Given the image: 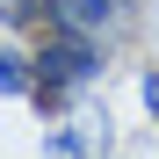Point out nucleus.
Returning a JSON list of instances; mask_svg holds the SVG:
<instances>
[{
    "mask_svg": "<svg viewBox=\"0 0 159 159\" xmlns=\"http://www.w3.org/2000/svg\"><path fill=\"white\" fill-rule=\"evenodd\" d=\"M36 58V94L43 109H72L80 94L101 87V72H109V43L101 36H80V29H43V43L29 51Z\"/></svg>",
    "mask_w": 159,
    "mask_h": 159,
    "instance_id": "f257e3e1",
    "label": "nucleus"
},
{
    "mask_svg": "<svg viewBox=\"0 0 159 159\" xmlns=\"http://www.w3.org/2000/svg\"><path fill=\"white\" fill-rule=\"evenodd\" d=\"M43 29H80V36H123L130 29V0H36Z\"/></svg>",
    "mask_w": 159,
    "mask_h": 159,
    "instance_id": "f03ea898",
    "label": "nucleus"
},
{
    "mask_svg": "<svg viewBox=\"0 0 159 159\" xmlns=\"http://www.w3.org/2000/svg\"><path fill=\"white\" fill-rule=\"evenodd\" d=\"M109 116H87V109H72L58 130L43 138V159H109Z\"/></svg>",
    "mask_w": 159,
    "mask_h": 159,
    "instance_id": "7ed1b4c3",
    "label": "nucleus"
},
{
    "mask_svg": "<svg viewBox=\"0 0 159 159\" xmlns=\"http://www.w3.org/2000/svg\"><path fill=\"white\" fill-rule=\"evenodd\" d=\"M0 94H7V101H29L36 94V58L22 43H7V36H0Z\"/></svg>",
    "mask_w": 159,
    "mask_h": 159,
    "instance_id": "20e7f679",
    "label": "nucleus"
},
{
    "mask_svg": "<svg viewBox=\"0 0 159 159\" xmlns=\"http://www.w3.org/2000/svg\"><path fill=\"white\" fill-rule=\"evenodd\" d=\"M138 101H145V109L159 116V72H138Z\"/></svg>",
    "mask_w": 159,
    "mask_h": 159,
    "instance_id": "39448f33",
    "label": "nucleus"
}]
</instances>
